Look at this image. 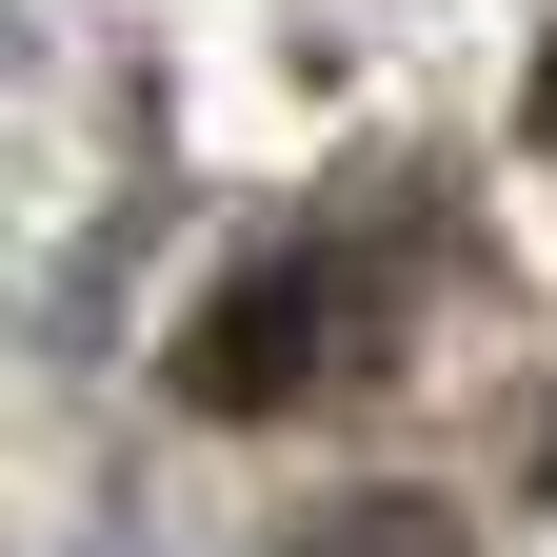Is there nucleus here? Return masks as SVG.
I'll list each match as a JSON object with an SVG mask.
<instances>
[{
    "label": "nucleus",
    "mask_w": 557,
    "mask_h": 557,
    "mask_svg": "<svg viewBox=\"0 0 557 557\" xmlns=\"http://www.w3.org/2000/svg\"><path fill=\"white\" fill-rule=\"evenodd\" d=\"M398 319H418V239L398 220H299V239H259L220 278V319L180 338V398L199 418H299L338 379H379Z\"/></svg>",
    "instance_id": "1"
},
{
    "label": "nucleus",
    "mask_w": 557,
    "mask_h": 557,
    "mask_svg": "<svg viewBox=\"0 0 557 557\" xmlns=\"http://www.w3.org/2000/svg\"><path fill=\"white\" fill-rule=\"evenodd\" d=\"M278 557H458V537L418 518V498H319V518L278 537Z\"/></svg>",
    "instance_id": "2"
},
{
    "label": "nucleus",
    "mask_w": 557,
    "mask_h": 557,
    "mask_svg": "<svg viewBox=\"0 0 557 557\" xmlns=\"http://www.w3.org/2000/svg\"><path fill=\"white\" fill-rule=\"evenodd\" d=\"M537 160H557V60H537Z\"/></svg>",
    "instance_id": "3"
}]
</instances>
